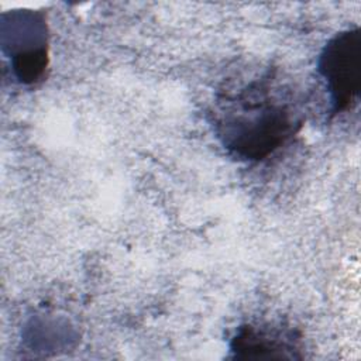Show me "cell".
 Masks as SVG:
<instances>
[{
    "label": "cell",
    "instance_id": "1",
    "mask_svg": "<svg viewBox=\"0 0 361 361\" xmlns=\"http://www.w3.org/2000/svg\"><path fill=\"white\" fill-rule=\"evenodd\" d=\"M213 126L223 147L244 161H262L303 123L300 102L271 73L219 96Z\"/></svg>",
    "mask_w": 361,
    "mask_h": 361
},
{
    "label": "cell",
    "instance_id": "2",
    "mask_svg": "<svg viewBox=\"0 0 361 361\" xmlns=\"http://www.w3.org/2000/svg\"><path fill=\"white\" fill-rule=\"evenodd\" d=\"M316 71L329 93L331 114L351 110L361 93L360 28H347L334 34L322 48Z\"/></svg>",
    "mask_w": 361,
    "mask_h": 361
},
{
    "label": "cell",
    "instance_id": "3",
    "mask_svg": "<svg viewBox=\"0 0 361 361\" xmlns=\"http://www.w3.org/2000/svg\"><path fill=\"white\" fill-rule=\"evenodd\" d=\"M1 48L8 55L18 82H39L48 66V27L44 13L13 10L3 14Z\"/></svg>",
    "mask_w": 361,
    "mask_h": 361
},
{
    "label": "cell",
    "instance_id": "4",
    "mask_svg": "<svg viewBox=\"0 0 361 361\" xmlns=\"http://www.w3.org/2000/svg\"><path fill=\"white\" fill-rule=\"evenodd\" d=\"M299 338L289 327L274 324L240 326L230 343L235 358H295Z\"/></svg>",
    "mask_w": 361,
    "mask_h": 361
}]
</instances>
